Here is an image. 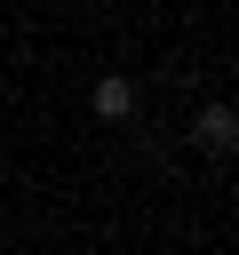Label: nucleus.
Here are the masks:
<instances>
[{
	"mask_svg": "<svg viewBox=\"0 0 239 255\" xmlns=\"http://www.w3.org/2000/svg\"><path fill=\"white\" fill-rule=\"evenodd\" d=\"M191 143H199L207 159H231V151H239V104H199V112H191Z\"/></svg>",
	"mask_w": 239,
	"mask_h": 255,
	"instance_id": "f257e3e1",
	"label": "nucleus"
},
{
	"mask_svg": "<svg viewBox=\"0 0 239 255\" xmlns=\"http://www.w3.org/2000/svg\"><path fill=\"white\" fill-rule=\"evenodd\" d=\"M88 104H96V120H127V112H135V80H127V72H104V80L88 88Z\"/></svg>",
	"mask_w": 239,
	"mask_h": 255,
	"instance_id": "f03ea898",
	"label": "nucleus"
},
{
	"mask_svg": "<svg viewBox=\"0 0 239 255\" xmlns=\"http://www.w3.org/2000/svg\"><path fill=\"white\" fill-rule=\"evenodd\" d=\"M231 72H239V56H231Z\"/></svg>",
	"mask_w": 239,
	"mask_h": 255,
	"instance_id": "7ed1b4c3",
	"label": "nucleus"
}]
</instances>
